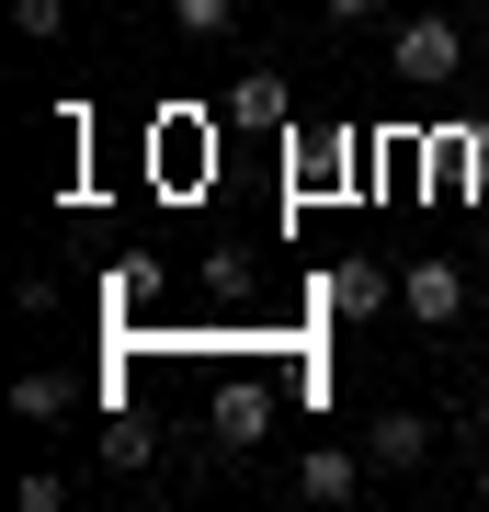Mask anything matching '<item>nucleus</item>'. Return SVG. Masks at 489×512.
<instances>
[{
  "label": "nucleus",
  "mask_w": 489,
  "mask_h": 512,
  "mask_svg": "<svg viewBox=\"0 0 489 512\" xmlns=\"http://www.w3.org/2000/svg\"><path fill=\"white\" fill-rule=\"evenodd\" d=\"M319 12H330V35H353V23H376L387 0H319Z\"/></svg>",
  "instance_id": "obj_12"
},
{
  "label": "nucleus",
  "mask_w": 489,
  "mask_h": 512,
  "mask_svg": "<svg viewBox=\"0 0 489 512\" xmlns=\"http://www.w3.org/2000/svg\"><path fill=\"white\" fill-rule=\"evenodd\" d=\"M433 444H444V433H433L421 410H376V421H364V456H376L387 478H410L421 456H433Z\"/></svg>",
  "instance_id": "obj_5"
},
{
  "label": "nucleus",
  "mask_w": 489,
  "mask_h": 512,
  "mask_svg": "<svg viewBox=\"0 0 489 512\" xmlns=\"http://www.w3.org/2000/svg\"><path fill=\"white\" fill-rule=\"evenodd\" d=\"M171 23L205 46V35H228V23H239V0H171Z\"/></svg>",
  "instance_id": "obj_10"
},
{
  "label": "nucleus",
  "mask_w": 489,
  "mask_h": 512,
  "mask_svg": "<svg viewBox=\"0 0 489 512\" xmlns=\"http://www.w3.org/2000/svg\"><path fill=\"white\" fill-rule=\"evenodd\" d=\"M148 456H160V433H148V421H103V467H148Z\"/></svg>",
  "instance_id": "obj_9"
},
{
  "label": "nucleus",
  "mask_w": 489,
  "mask_h": 512,
  "mask_svg": "<svg viewBox=\"0 0 489 512\" xmlns=\"http://www.w3.org/2000/svg\"><path fill=\"white\" fill-rule=\"evenodd\" d=\"M228 126H251V137H273V126H285V80H273V69H251V80H228Z\"/></svg>",
  "instance_id": "obj_8"
},
{
  "label": "nucleus",
  "mask_w": 489,
  "mask_h": 512,
  "mask_svg": "<svg viewBox=\"0 0 489 512\" xmlns=\"http://www.w3.org/2000/svg\"><path fill=\"white\" fill-rule=\"evenodd\" d=\"M262 433H273V387L262 376H228L217 399H205V444H217V456H251Z\"/></svg>",
  "instance_id": "obj_2"
},
{
  "label": "nucleus",
  "mask_w": 489,
  "mask_h": 512,
  "mask_svg": "<svg viewBox=\"0 0 489 512\" xmlns=\"http://www.w3.org/2000/svg\"><path fill=\"white\" fill-rule=\"evenodd\" d=\"M319 296H330V319H376V308H399V274H387V262H364V251H342Z\"/></svg>",
  "instance_id": "obj_4"
},
{
  "label": "nucleus",
  "mask_w": 489,
  "mask_h": 512,
  "mask_svg": "<svg viewBox=\"0 0 489 512\" xmlns=\"http://www.w3.org/2000/svg\"><path fill=\"white\" fill-rule=\"evenodd\" d=\"M478 501H489V456H478Z\"/></svg>",
  "instance_id": "obj_13"
},
{
  "label": "nucleus",
  "mask_w": 489,
  "mask_h": 512,
  "mask_svg": "<svg viewBox=\"0 0 489 512\" xmlns=\"http://www.w3.org/2000/svg\"><path fill=\"white\" fill-rule=\"evenodd\" d=\"M399 308H410L421 330H455V319H467V274H455L444 251H421L410 274H399Z\"/></svg>",
  "instance_id": "obj_3"
},
{
  "label": "nucleus",
  "mask_w": 489,
  "mask_h": 512,
  "mask_svg": "<svg viewBox=\"0 0 489 512\" xmlns=\"http://www.w3.org/2000/svg\"><path fill=\"white\" fill-rule=\"evenodd\" d=\"M387 69H399L410 92H444V80L467 69V23H444V12H410V23H387Z\"/></svg>",
  "instance_id": "obj_1"
},
{
  "label": "nucleus",
  "mask_w": 489,
  "mask_h": 512,
  "mask_svg": "<svg viewBox=\"0 0 489 512\" xmlns=\"http://www.w3.org/2000/svg\"><path fill=\"white\" fill-rule=\"evenodd\" d=\"M80 399H91V387H80V376H57V365H35V376H12V410H23V421H69Z\"/></svg>",
  "instance_id": "obj_7"
},
{
  "label": "nucleus",
  "mask_w": 489,
  "mask_h": 512,
  "mask_svg": "<svg viewBox=\"0 0 489 512\" xmlns=\"http://www.w3.org/2000/svg\"><path fill=\"white\" fill-rule=\"evenodd\" d=\"M364 444H308V456H296V501H353L364 490Z\"/></svg>",
  "instance_id": "obj_6"
},
{
  "label": "nucleus",
  "mask_w": 489,
  "mask_h": 512,
  "mask_svg": "<svg viewBox=\"0 0 489 512\" xmlns=\"http://www.w3.org/2000/svg\"><path fill=\"white\" fill-rule=\"evenodd\" d=\"M12 23H23L35 46H57V35H69V0H12Z\"/></svg>",
  "instance_id": "obj_11"
},
{
  "label": "nucleus",
  "mask_w": 489,
  "mask_h": 512,
  "mask_svg": "<svg viewBox=\"0 0 489 512\" xmlns=\"http://www.w3.org/2000/svg\"><path fill=\"white\" fill-rule=\"evenodd\" d=\"M478 23H489V0H478Z\"/></svg>",
  "instance_id": "obj_14"
}]
</instances>
